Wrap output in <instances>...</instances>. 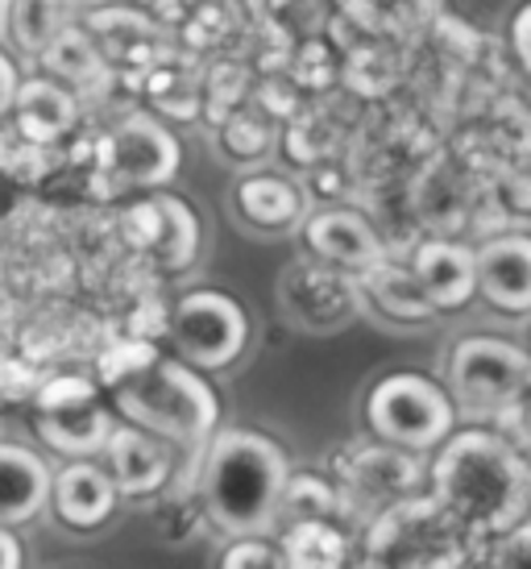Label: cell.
<instances>
[{"label": "cell", "mask_w": 531, "mask_h": 569, "mask_svg": "<svg viewBox=\"0 0 531 569\" xmlns=\"http://www.w3.org/2000/svg\"><path fill=\"white\" fill-rule=\"evenodd\" d=\"M432 466V499L473 537H499L528 520L531 470L523 449L502 432H461L444 437Z\"/></svg>", "instance_id": "obj_1"}, {"label": "cell", "mask_w": 531, "mask_h": 569, "mask_svg": "<svg viewBox=\"0 0 531 569\" xmlns=\"http://www.w3.org/2000/svg\"><path fill=\"white\" fill-rule=\"evenodd\" d=\"M287 453L246 428L208 437L200 470V499L208 520L229 537H262L279 523V499L287 482Z\"/></svg>", "instance_id": "obj_2"}, {"label": "cell", "mask_w": 531, "mask_h": 569, "mask_svg": "<svg viewBox=\"0 0 531 569\" xmlns=\"http://www.w3.org/2000/svg\"><path fill=\"white\" fill-rule=\"evenodd\" d=\"M138 362L129 370H112V399L129 425L154 432L158 441L183 445V449H203L208 437L217 432L220 403L212 387L183 362L154 358L150 349L133 353Z\"/></svg>", "instance_id": "obj_3"}, {"label": "cell", "mask_w": 531, "mask_h": 569, "mask_svg": "<svg viewBox=\"0 0 531 569\" xmlns=\"http://www.w3.org/2000/svg\"><path fill=\"white\" fill-rule=\"evenodd\" d=\"M473 549V532L457 523L437 499L403 495L370 520L365 561L370 566H461Z\"/></svg>", "instance_id": "obj_4"}, {"label": "cell", "mask_w": 531, "mask_h": 569, "mask_svg": "<svg viewBox=\"0 0 531 569\" xmlns=\"http://www.w3.org/2000/svg\"><path fill=\"white\" fill-rule=\"evenodd\" d=\"M365 420L387 445L428 453L453 432V399L423 375H391L365 399Z\"/></svg>", "instance_id": "obj_5"}, {"label": "cell", "mask_w": 531, "mask_h": 569, "mask_svg": "<svg viewBox=\"0 0 531 569\" xmlns=\"http://www.w3.org/2000/svg\"><path fill=\"white\" fill-rule=\"evenodd\" d=\"M528 353L499 337H465L449 353V391L465 411H499L528 391Z\"/></svg>", "instance_id": "obj_6"}, {"label": "cell", "mask_w": 531, "mask_h": 569, "mask_svg": "<svg viewBox=\"0 0 531 569\" xmlns=\"http://www.w3.org/2000/svg\"><path fill=\"white\" fill-rule=\"evenodd\" d=\"M171 337L191 366L220 370L241 358V349L250 341V320H246V308L224 291H191L174 308Z\"/></svg>", "instance_id": "obj_7"}, {"label": "cell", "mask_w": 531, "mask_h": 569, "mask_svg": "<svg viewBox=\"0 0 531 569\" xmlns=\"http://www.w3.org/2000/svg\"><path fill=\"white\" fill-rule=\"evenodd\" d=\"M179 138L150 112H133L100 142V171L112 188H167L179 174Z\"/></svg>", "instance_id": "obj_8"}, {"label": "cell", "mask_w": 531, "mask_h": 569, "mask_svg": "<svg viewBox=\"0 0 531 569\" xmlns=\"http://www.w3.org/2000/svg\"><path fill=\"white\" fill-rule=\"evenodd\" d=\"M38 432L50 449H59L67 458H88L104 449L112 420L100 408L92 382L59 379L38 396Z\"/></svg>", "instance_id": "obj_9"}, {"label": "cell", "mask_w": 531, "mask_h": 569, "mask_svg": "<svg viewBox=\"0 0 531 569\" xmlns=\"http://www.w3.org/2000/svg\"><path fill=\"white\" fill-rule=\"evenodd\" d=\"M473 283L490 308L523 317L531 308V241L507 233L473 250Z\"/></svg>", "instance_id": "obj_10"}, {"label": "cell", "mask_w": 531, "mask_h": 569, "mask_svg": "<svg viewBox=\"0 0 531 569\" xmlns=\"http://www.w3.org/2000/svg\"><path fill=\"white\" fill-rule=\"evenodd\" d=\"M129 229L133 241H141L146 250L154 253V262L162 270H183L191 267V258L200 250V224L183 200L174 196H154L129 212Z\"/></svg>", "instance_id": "obj_11"}, {"label": "cell", "mask_w": 531, "mask_h": 569, "mask_svg": "<svg viewBox=\"0 0 531 569\" xmlns=\"http://www.w3.org/2000/svg\"><path fill=\"white\" fill-rule=\"evenodd\" d=\"M415 482H420V461L411 458V449H399V445L361 449L344 461V495L358 507H370V516L411 495Z\"/></svg>", "instance_id": "obj_12"}, {"label": "cell", "mask_w": 531, "mask_h": 569, "mask_svg": "<svg viewBox=\"0 0 531 569\" xmlns=\"http://www.w3.org/2000/svg\"><path fill=\"white\" fill-rule=\"evenodd\" d=\"M303 241H308V250L315 258H324V262L341 270H353V274H361L365 267H374V262L387 258L374 224L358 217V212H344V208L315 212L312 221L303 224Z\"/></svg>", "instance_id": "obj_13"}, {"label": "cell", "mask_w": 531, "mask_h": 569, "mask_svg": "<svg viewBox=\"0 0 531 569\" xmlns=\"http://www.w3.org/2000/svg\"><path fill=\"white\" fill-rule=\"evenodd\" d=\"M104 458H109V478L117 495H154L171 475V458L162 441L138 425H112Z\"/></svg>", "instance_id": "obj_14"}, {"label": "cell", "mask_w": 531, "mask_h": 569, "mask_svg": "<svg viewBox=\"0 0 531 569\" xmlns=\"http://www.w3.org/2000/svg\"><path fill=\"white\" fill-rule=\"evenodd\" d=\"M411 274L420 291L428 296V303L437 312H453V308H465L473 296H478V283H473V250L465 246H453V241H423L415 258H411Z\"/></svg>", "instance_id": "obj_15"}, {"label": "cell", "mask_w": 531, "mask_h": 569, "mask_svg": "<svg viewBox=\"0 0 531 569\" xmlns=\"http://www.w3.org/2000/svg\"><path fill=\"white\" fill-rule=\"evenodd\" d=\"M50 503L71 528H96L112 516L117 487L109 470H100L92 461H67L59 475H50Z\"/></svg>", "instance_id": "obj_16"}, {"label": "cell", "mask_w": 531, "mask_h": 569, "mask_svg": "<svg viewBox=\"0 0 531 569\" xmlns=\"http://www.w3.org/2000/svg\"><path fill=\"white\" fill-rule=\"evenodd\" d=\"M17 112V129L21 138L33 146H50L67 138L76 129V96L67 92V83L59 80H26L17 83L13 109Z\"/></svg>", "instance_id": "obj_17"}, {"label": "cell", "mask_w": 531, "mask_h": 569, "mask_svg": "<svg viewBox=\"0 0 531 569\" xmlns=\"http://www.w3.org/2000/svg\"><path fill=\"white\" fill-rule=\"evenodd\" d=\"M50 503V470L47 461L0 441V523H26Z\"/></svg>", "instance_id": "obj_18"}, {"label": "cell", "mask_w": 531, "mask_h": 569, "mask_svg": "<svg viewBox=\"0 0 531 569\" xmlns=\"http://www.w3.org/2000/svg\"><path fill=\"white\" fill-rule=\"evenodd\" d=\"M96 30V50L104 59H121V63H150L162 54L167 38L158 33L150 17H138L129 9H104V13L88 17Z\"/></svg>", "instance_id": "obj_19"}, {"label": "cell", "mask_w": 531, "mask_h": 569, "mask_svg": "<svg viewBox=\"0 0 531 569\" xmlns=\"http://www.w3.org/2000/svg\"><path fill=\"white\" fill-rule=\"evenodd\" d=\"M361 279V291H365V300L378 308V317L387 320H428L437 308L428 303V296L420 291V283H415V274H411V267H394V262H374V267H365L358 274Z\"/></svg>", "instance_id": "obj_20"}, {"label": "cell", "mask_w": 531, "mask_h": 569, "mask_svg": "<svg viewBox=\"0 0 531 569\" xmlns=\"http://www.w3.org/2000/svg\"><path fill=\"white\" fill-rule=\"evenodd\" d=\"M47 71L67 88H88V83H104V54L96 50V42L76 26H63V30L50 38L42 54H38Z\"/></svg>", "instance_id": "obj_21"}, {"label": "cell", "mask_w": 531, "mask_h": 569, "mask_svg": "<svg viewBox=\"0 0 531 569\" xmlns=\"http://www.w3.org/2000/svg\"><path fill=\"white\" fill-rule=\"evenodd\" d=\"M237 212L258 229H287L299 221V191L279 174H253L237 188Z\"/></svg>", "instance_id": "obj_22"}, {"label": "cell", "mask_w": 531, "mask_h": 569, "mask_svg": "<svg viewBox=\"0 0 531 569\" xmlns=\"http://www.w3.org/2000/svg\"><path fill=\"white\" fill-rule=\"evenodd\" d=\"M279 553L291 569H332L344 561V537L329 520H291Z\"/></svg>", "instance_id": "obj_23"}, {"label": "cell", "mask_w": 531, "mask_h": 569, "mask_svg": "<svg viewBox=\"0 0 531 569\" xmlns=\"http://www.w3.org/2000/svg\"><path fill=\"white\" fill-rule=\"evenodd\" d=\"M67 26L63 0H9V33L26 54H42L54 33Z\"/></svg>", "instance_id": "obj_24"}, {"label": "cell", "mask_w": 531, "mask_h": 569, "mask_svg": "<svg viewBox=\"0 0 531 569\" xmlns=\"http://www.w3.org/2000/svg\"><path fill=\"white\" fill-rule=\"evenodd\" d=\"M337 507H341V499H337V490L324 478L287 475V482H282L279 516H287V520H329Z\"/></svg>", "instance_id": "obj_25"}, {"label": "cell", "mask_w": 531, "mask_h": 569, "mask_svg": "<svg viewBox=\"0 0 531 569\" xmlns=\"http://www.w3.org/2000/svg\"><path fill=\"white\" fill-rule=\"evenodd\" d=\"M344 4L374 30H403L411 21H420L428 9H437V0H344Z\"/></svg>", "instance_id": "obj_26"}, {"label": "cell", "mask_w": 531, "mask_h": 569, "mask_svg": "<svg viewBox=\"0 0 531 569\" xmlns=\"http://www.w3.org/2000/svg\"><path fill=\"white\" fill-rule=\"evenodd\" d=\"M220 566H224V569H279L282 553L262 537H237L233 545L224 549Z\"/></svg>", "instance_id": "obj_27"}, {"label": "cell", "mask_w": 531, "mask_h": 569, "mask_svg": "<svg viewBox=\"0 0 531 569\" xmlns=\"http://www.w3.org/2000/svg\"><path fill=\"white\" fill-rule=\"evenodd\" d=\"M224 138H229V146H233L237 154H258L266 146V133L253 126V121H246V117L229 121V133H224Z\"/></svg>", "instance_id": "obj_28"}, {"label": "cell", "mask_w": 531, "mask_h": 569, "mask_svg": "<svg viewBox=\"0 0 531 569\" xmlns=\"http://www.w3.org/2000/svg\"><path fill=\"white\" fill-rule=\"evenodd\" d=\"M17 71L13 63L4 59V50H0V117H9V109H13V96H17Z\"/></svg>", "instance_id": "obj_29"}, {"label": "cell", "mask_w": 531, "mask_h": 569, "mask_svg": "<svg viewBox=\"0 0 531 569\" xmlns=\"http://www.w3.org/2000/svg\"><path fill=\"white\" fill-rule=\"evenodd\" d=\"M511 26H515V54H519V63L528 67L531 59H528V26H531V9L528 4H519V13H515V21H511Z\"/></svg>", "instance_id": "obj_30"}, {"label": "cell", "mask_w": 531, "mask_h": 569, "mask_svg": "<svg viewBox=\"0 0 531 569\" xmlns=\"http://www.w3.org/2000/svg\"><path fill=\"white\" fill-rule=\"evenodd\" d=\"M21 566V545H17V537L0 523V569H17Z\"/></svg>", "instance_id": "obj_31"}]
</instances>
